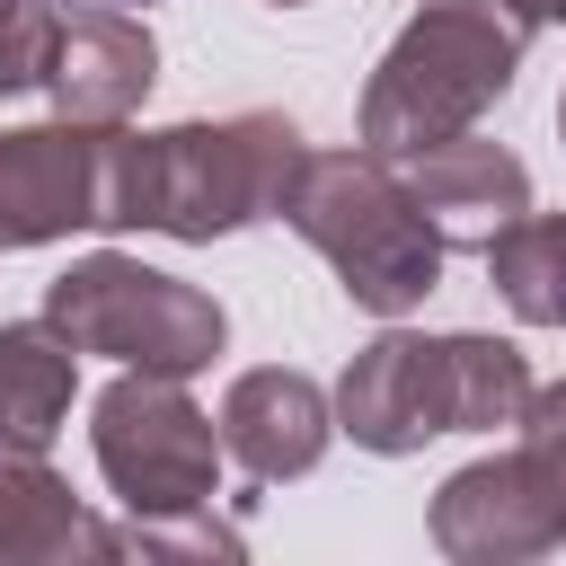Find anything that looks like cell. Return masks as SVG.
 <instances>
[{"label": "cell", "mask_w": 566, "mask_h": 566, "mask_svg": "<svg viewBox=\"0 0 566 566\" xmlns=\"http://www.w3.org/2000/svg\"><path fill=\"white\" fill-rule=\"evenodd\" d=\"M486 283L522 327H566V212H522L486 239Z\"/></svg>", "instance_id": "14"}, {"label": "cell", "mask_w": 566, "mask_h": 566, "mask_svg": "<svg viewBox=\"0 0 566 566\" xmlns=\"http://www.w3.org/2000/svg\"><path fill=\"white\" fill-rule=\"evenodd\" d=\"M88 451L97 478L115 486V504L133 522H168V513H212L221 495V416H203L186 398V380L168 371H115L88 407Z\"/></svg>", "instance_id": "5"}, {"label": "cell", "mask_w": 566, "mask_h": 566, "mask_svg": "<svg viewBox=\"0 0 566 566\" xmlns=\"http://www.w3.org/2000/svg\"><path fill=\"white\" fill-rule=\"evenodd\" d=\"M265 9H310V0H265Z\"/></svg>", "instance_id": "19"}, {"label": "cell", "mask_w": 566, "mask_h": 566, "mask_svg": "<svg viewBox=\"0 0 566 566\" xmlns=\"http://www.w3.org/2000/svg\"><path fill=\"white\" fill-rule=\"evenodd\" d=\"M539 18H548V27H566V0H539Z\"/></svg>", "instance_id": "18"}, {"label": "cell", "mask_w": 566, "mask_h": 566, "mask_svg": "<svg viewBox=\"0 0 566 566\" xmlns=\"http://www.w3.org/2000/svg\"><path fill=\"white\" fill-rule=\"evenodd\" d=\"M115 142L124 124H9L0 133V256L53 248L71 230H115Z\"/></svg>", "instance_id": "6"}, {"label": "cell", "mask_w": 566, "mask_h": 566, "mask_svg": "<svg viewBox=\"0 0 566 566\" xmlns=\"http://www.w3.org/2000/svg\"><path fill=\"white\" fill-rule=\"evenodd\" d=\"M522 451L539 460V478H548L557 504H566V380L531 389V407H522Z\"/></svg>", "instance_id": "17"}, {"label": "cell", "mask_w": 566, "mask_h": 566, "mask_svg": "<svg viewBox=\"0 0 566 566\" xmlns=\"http://www.w3.org/2000/svg\"><path fill=\"white\" fill-rule=\"evenodd\" d=\"M398 168H407L416 203L433 212L442 248H478V256H486V239L531 212V168H522L504 142H486V133H451V142L398 159Z\"/></svg>", "instance_id": "11"}, {"label": "cell", "mask_w": 566, "mask_h": 566, "mask_svg": "<svg viewBox=\"0 0 566 566\" xmlns=\"http://www.w3.org/2000/svg\"><path fill=\"white\" fill-rule=\"evenodd\" d=\"M53 27H62V9H53V0H0V97L44 88Z\"/></svg>", "instance_id": "16"}, {"label": "cell", "mask_w": 566, "mask_h": 566, "mask_svg": "<svg viewBox=\"0 0 566 566\" xmlns=\"http://www.w3.org/2000/svg\"><path fill=\"white\" fill-rule=\"evenodd\" d=\"M424 522H433V548L451 566H522V557H548L566 539V504L531 451H486V460L451 469L433 486Z\"/></svg>", "instance_id": "7"}, {"label": "cell", "mask_w": 566, "mask_h": 566, "mask_svg": "<svg viewBox=\"0 0 566 566\" xmlns=\"http://www.w3.org/2000/svg\"><path fill=\"white\" fill-rule=\"evenodd\" d=\"M310 142L292 115L256 106L230 124H159L115 142V230H159L186 248H212L248 221H283L292 177Z\"/></svg>", "instance_id": "1"}, {"label": "cell", "mask_w": 566, "mask_h": 566, "mask_svg": "<svg viewBox=\"0 0 566 566\" xmlns=\"http://www.w3.org/2000/svg\"><path fill=\"white\" fill-rule=\"evenodd\" d=\"M159 80V35L133 9H71L53 27V62H44V97L53 115L80 124H133L142 97Z\"/></svg>", "instance_id": "10"}, {"label": "cell", "mask_w": 566, "mask_h": 566, "mask_svg": "<svg viewBox=\"0 0 566 566\" xmlns=\"http://www.w3.org/2000/svg\"><path fill=\"white\" fill-rule=\"evenodd\" d=\"M283 221L336 265L345 301L371 310V318H407L442 283V256H451L442 230H433V212L416 203L407 168L380 159V150H363V142L354 150H310L301 177H292Z\"/></svg>", "instance_id": "3"}, {"label": "cell", "mask_w": 566, "mask_h": 566, "mask_svg": "<svg viewBox=\"0 0 566 566\" xmlns=\"http://www.w3.org/2000/svg\"><path fill=\"white\" fill-rule=\"evenodd\" d=\"M44 318L80 345V354H106L124 371H168V380H195L212 371V354L230 345V310L186 283V274H159L124 248H88L71 256L53 283H44Z\"/></svg>", "instance_id": "4"}, {"label": "cell", "mask_w": 566, "mask_h": 566, "mask_svg": "<svg viewBox=\"0 0 566 566\" xmlns=\"http://www.w3.org/2000/svg\"><path fill=\"white\" fill-rule=\"evenodd\" d=\"M336 433L371 460H407L424 451L433 433H451V371H442V336H416V327H380L345 380H336Z\"/></svg>", "instance_id": "8"}, {"label": "cell", "mask_w": 566, "mask_h": 566, "mask_svg": "<svg viewBox=\"0 0 566 566\" xmlns=\"http://www.w3.org/2000/svg\"><path fill=\"white\" fill-rule=\"evenodd\" d=\"M557 142H566V97H557Z\"/></svg>", "instance_id": "20"}, {"label": "cell", "mask_w": 566, "mask_h": 566, "mask_svg": "<svg viewBox=\"0 0 566 566\" xmlns=\"http://www.w3.org/2000/svg\"><path fill=\"white\" fill-rule=\"evenodd\" d=\"M71 557H106V531L88 522L71 478H53L44 460L0 469V566H71Z\"/></svg>", "instance_id": "13"}, {"label": "cell", "mask_w": 566, "mask_h": 566, "mask_svg": "<svg viewBox=\"0 0 566 566\" xmlns=\"http://www.w3.org/2000/svg\"><path fill=\"white\" fill-rule=\"evenodd\" d=\"M442 371H451V433H495V424H522L531 407V363L513 336H442Z\"/></svg>", "instance_id": "15"}, {"label": "cell", "mask_w": 566, "mask_h": 566, "mask_svg": "<svg viewBox=\"0 0 566 566\" xmlns=\"http://www.w3.org/2000/svg\"><path fill=\"white\" fill-rule=\"evenodd\" d=\"M336 442V398L292 371V363H265V371H239L230 398H221V451L256 478V486H292L327 460Z\"/></svg>", "instance_id": "9"}, {"label": "cell", "mask_w": 566, "mask_h": 566, "mask_svg": "<svg viewBox=\"0 0 566 566\" xmlns=\"http://www.w3.org/2000/svg\"><path fill=\"white\" fill-rule=\"evenodd\" d=\"M539 27H548L539 0H416L380 71L363 80V106H354L363 150L416 159L451 133H478V115L513 88Z\"/></svg>", "instance_id": "2"}, {"label": "cell", "mask_w": 566, "mask_h": 566, "mask_svg": "<svg viewBox=\"0 0 566 566\" xmlns=\"http://www.w3.org/2000/svg\"><path fill=\"white\" fill-rule=\"evenodd\" d=\"M71 389H80V345L53 318L0 327V469L53 460V433L71 416Z\"/></svg>", "instance_id": "12"}]
</instances>
